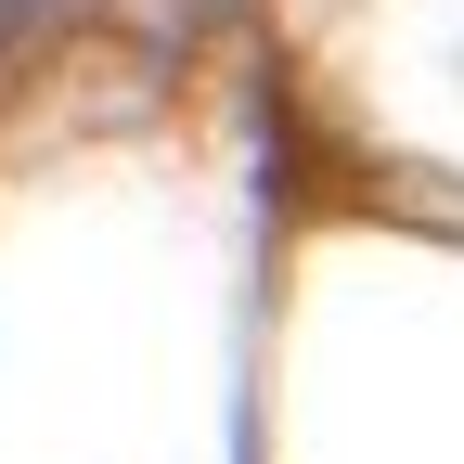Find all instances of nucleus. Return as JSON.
I'll return each instance as SVG.
<instances>
[{
  "label": "nucleus",
  "mask_w": 464,
  "mask_h": 464,
  "mask_svg": "<svg viewBox=\"0 0 464 464\" xmlns=\"http://www.w3.org/2000/svg\"><path fill=\"white\" fill-rule=\"evenodd\" d=\"M78 0H0V52H26V39H52Z\"/></svg>",
  "instance_id": "obj_1"
}]
</instances>
